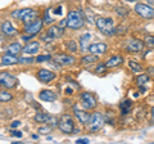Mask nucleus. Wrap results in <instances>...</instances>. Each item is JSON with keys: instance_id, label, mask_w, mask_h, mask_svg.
I'll return each mask as SVG.
<instances>
[{"instance_id": "nucleus-25", "label": "nucleus", "mask_w": 154, "mask_h": 144, "mask_svg": "<svg viewBox=\"0 0 154 144\" xmlns=\"http://www.w3.org/2000/svg\"><path fill=\"white\" fill-rule=\"evenodd\" d=\"M96 61H99V58H98V55L96 54H90V55H86V57H84L82 59H81V62H82L84 64H90V63H94V62H96Z\"/></svg>"}, {"instance_id": "nucleus-12", "label": "nucleus", "mask_w": 154, "mask_h": 144, "mask_svg": "<svg viewBox=\"0 0 154 144\" xmlns=\"http://www.w3.org/2000/svg\"><path fill=\"white\" fill-rule=\"evenodd\" d=\"M127 50L130 52H140L144 48V42L137 39H130L127 41Z\"/></svg>"}, {"instance_id": "nucleus-7", "label": "nucleus", "mask_w": 154, "mask_h": 144, "mask_svg": "<svg viewBox=\"0 0 154 144\" xmlns=\"http://www.w3.org/2000/svg\"><path fill=\"white\" fill-rule=\"evenodd\" d=\"M42 23H44V21L36 20L35 22L30 23V25H26L25 26V31L28 33V35H36V33L40 32V30L42 28Z\"/></svg>"}, {"instance_id": "nucleus-17", "label": "nucleus", "mask_w": 154, "mask_h": 144, "mask_svg": "<svg viewBox=\"0 0 154 144\" xmlns=\"http://www.w3.org/2000/svg\"><path fill=\"white\" fill-rule=\"evenodd\" d=\"M38 42L33 41V42H30V44H27L25 48H22V52H25L26 54H36V52L38 50Z\"/></svg>"}, {"instance_id": "nucleus-24", "label": "nucleus", "mask_w": 154, "mask_h": 144, "mask_svg": "<svg viewBox=\"0 0 154 144\" xmlns=\"http://www.w3.org/2000/svg\"><path fill=\"white\" fill-rule=\"evenodd\" d=\"M30 11H31L30 8H26V9H17V11H14V12L12 13V17L16 18V20H23V17H25Z\"/></svg>"}, {"instance_id": "nucleus-10", "label": "nucleus", "mask_w": 154, "mask_h": 144, "mask_svg": "<svg viewBox=\"0 0 154 144\" xmlns=\"http://www.w3.org/2000/svg\"><path fill=\"white\" fill-rule=\"evenodd\" d=\"M37 77H38V80L41 81V83H50L51 80H54V77H55V75L53 74L51 71H49V70H40L37 72Z\"/></svg>"}, {"instance_id": "nucleus-4", "label": "nucleus", "mask_w": 154, "mask_h": 144, "mask_svg": "<svg viewBox=\"0 0 154 144\" xmlns=\"http://www.w3.org/2000/svg\"><path fill=\"white\" fill-rule=\"evenodd\" d=\"M104 125V118L99 112H95L93 114H90V118L88 121V127L91 131H98L102 129V126Z\"/></svg>"}, {"instance_id": "nucleus-9", "label": "nucleus", "mask_w": 154, "mask_h": 144, "mask_svg": "<svg viewBox=\"0 0 154 144\" xmlns=\"http://www.w3.org/2000/svg\"><path fill=\"white\" fill-rule=\"evenodd\" d=\"M54 61L57 63H59L60 66H71L75 63L73 57L67 55V54H57V55H54Z\"/></svg>"}, {"instance_id": "nucleus-33", "label": "nucleus", "mask_w": 154, "mask_h": 144, "mask_svg": "<svg viewBox=\"0 0 154 144\" xmlns=\"http://www.w3.org/2000/svg\"><path fill=\"white\" fill-rule=\"evenodd\" d=\"M48 59H50V57L49 55H38V57H36V62H45V61H48Z\"/></svg>"}, {"instance_id": "nucleus-14", "label": "nucleus", "mask_w": 154, "mask_h": 144, "mask_svg": "<svg viewBox=\"0 0 154 144\" xmlns=\"http://www.w3.org/2000/svg\"><path fill=\"white\" fill-rule=\"evenodd\" d=\"M105 50H107V45L103 44V42H98V44H91L89 45V52L91 53V54H103V53H105Z\"/></svg>"}, {"instance_id": "nucleus-38", "label": "nucleus", "mask_w": 154, "mask_h": 144, "mask_svg": "<svg viewBox=\"0 0 154 144\" xmlns=\"http://www.w3.org/2000/svg\"><path fill=\"white\" fill-rule=\"evenodd\" d=\"M19 125H21V122H19V121H14V122H12V127H13V129H14V127H18Z\"/></svg>"}, {"instance_id": "nucleus-5", "label": "nucleus", "mask_w": 154, "mask_h": 144, "mask_svg": "<svg viewBox=\"0 0 154 144\" xmlns=\"http://www.w3.org/2000/svg\"><path fill=\"white\" fill-rule=\"evenodd\" d=\"M135 11H136V13L139 16H141L143 18H146V20L154 18V8L150 5L139 3V4H136V7H135Z\"/></svg>"}, {"instance_id": "nucleus-15", "label": "nucleus", "mask_w": 154, "mask_h": 144, "mask_svg": "<svg viewBox=\"0 0 154 144\" xmlns=\"http://www.w3.org/2000/svg\"><path fill=\"white\" fill-rule=\"evenodd\" d=\"M38 97L44 102H54L57 99V94L54 92H51V90H41Z\"/></svg>"}, {"instance_id": "nucleus-30", "label": "nucleus", "mask_w": 154, "mask_h": 144, "mask_svg": "<svg viewBox=\"0 0 154 144\" xmlns=\"http://www.w3.org/2000/svg\"><path fill=\"white\" fill-rule=\"evenodd\" d=\"M145 45L148 48H154V36H146L145 37Z\"/></svg>"}, {"instance_id": "nucleus-18", "label": "nucleus", "mask_w": 154, "mask_h": 144, "mask_svg": "<svg viewBox=\"0 0 154 144\" xmlns=\"http://www.w3.org/2000/svg\"><path fill=\"white\" fill-rule=\"evenodd\" d=\"M18 62L17 55H12V54H7L2 58V64L3 66H12V64H16Z\"/></svg>"}, {"instance_id": "nucleus-35", "label": "nucleus", "mask_w": 154, "mask_h": 144, "mask_svg": "<svg viewBox=\"0 0 154 144\" xmlns=\"http://www.w3.org/2000/svg\"><path fill=\"white\" fill-rule=\"evenodd\" d=\"M50 131V126H44V127H40L38 129V133L40 134H46Z\"/></svg>"}, {"instance_id": "nucleus-31", "label": "nucleus", "mask_w": 154, "mask_h": 144, "mask_svg": "<svg viewBox=\"0 0 154 144\" xmlns=\"http://www.w3.org/2000/svg\"><path fill=\"white\" fill-rule=\"evenodd\" d=\"M33 61H35V59H32V58H26V57H22V58L18 59V62H19V63H22V64H31Z\"/></svg>"}, {"instance_id": "nucleus-19", "label": "nucleus", "mask_w": 154, "mask_h": 144, "mask_svg": "<svg viewBox=\"0 0 154 144\" xmlns=\"http://www.w3.org/2000/svg\"><path fill=\"white\" fill-rule=\"evenodd\" d=\"M122 62H123V58L121 55H113L112 58L107 61L105 67H108V68H110V67H116V66H119Z\"/></svg>"}, {"instance_id": "nucleus-11", "label": "nucleus", "mask_w": 154, "mask_h": 144, "mask_svg": "<svg viewBox=\"0 0 154 144\" xmlns=\"http://www.w3.org/2000/svg\"><path fill=\"white\" fill-rule=\"evenodd\" d=\"M63 27H60V26H51L49 30H48V40H50V39H58V37H60L62 35H63Z\"/></svg>"}, {"instance_id": "nucleus-36", "label": "nucleus", "mask_w": 154, "mask_h": 144, "mask_svg": "<svg viewBox=\"0 0 154 144\" xmlns=\"http://www.w3.org/2000/svg\"><path fill=\"white\" fill-rule=\"evenodd\" d=\"M76 143L77 144H88L89 143V139H77Z\"/></svg>"}, {"instance_id": "nucleus-3", "label": "nucleus", "mask_w": 154, "mask_h": 144, "mask_svg": "<svg viewBox=\"0 0 154 144\" xmlns=\"http://www.w3.org/2000/svg\"><path fill=\"white\" fill-rule=\"evenodd\" d=\"M96 26L105 35H112V33L116 32L113 26V20H110V18H102V17L98 18L96 20Z\"/></svg>"}, {"instance_id": "nucleus-39", "label": "nucleus", "mask_w": 154, "mask_h": 144, "mask_svg": "<svg viewBox=\"0 0 154 144\" xmlns=\"http://www.w3.org/2000/svg\"><path fill=\"white\" fill-rule=\"evenodd\" d=\"M30 36H32V35H27V36L25 35V36H22V40H25V41H26V40L30 39Z\"/></svg>"}, {"instance_id": "nucleus-6", "label": "nucleus", "mask_w": 154, "mask_h": 144, "mask_svg": "<svg viewBox=\"0 0 154 144\" xmlns=\"http://www.w3.org/2000/svg\"><path fill=\"white\" fill-rule=\"evenodd\" d=\"M0 85L5 86L7 89H12L17 85V79L8 72H0Z\"/></svg>"}, {"instance_id": "nucleus-29", "label": "nucleus", "mask_w": 154, "mask_h": 144, "mask_svg": "<svg viewBox=\"0 0 154 144\" xmlns=\"http://www.w3.org/2000/svg\"><path fill=\"white\" fill-rule=\"evenodd\" d=\"M12 94L8 92H0V102H9L12 100Z\"/></svg>"}, {"instance_id": "nucleus-26", "label": "nucleus", "mask_w": 154, "mask_h": 144, "mask_svg": "<svg viewBox=\"0 0 154 144\" xmlns=\"http://www.w3.org/2000/svg\"><path fill=\"white\" fill-rule=\"evenodd\" d=\"M149 81H150V79H149V76H148V75H140V76H139V77L136 79V84L143 88V86H144V85H146ZM143 89H144V88H143Z\"/></svg>"}, {"instance_id": "nucleus-8", "label": "nucleus", "mask_w": 154, "mask_h": 144, "mask_svg": "<svg viewBox=\"0 0 154 144\" xmlns=\"http://www.w3.org/2000/svg\"><path fill=\"white\" fill-rule=\"evenodd\" d=\"M82 98V105L86 109H91V108H95L96 107V99L93 94L90 93H84L81 95Z\"/></svg>"}, {"instance_id": "nucleus-1", "label": "nucleus", "mask_w": 154, "mask_h": 144, "mask_svg": "<svg viewBox=\"0 0 154 144\" xmlns=\"http://www.w3.org/2000/svg\"><path fill=\"white\" fill-rule=\"evenodd\" d=\"M82 26H84V18L81 16V13L69 12L68 16H67V27L77 30V28H81Z\"/></svg>"}, {"instance_id": "nucleus-28", "label": "nucleus", "mask_w": 154, "mask_h": 144, "mask_svg": "<svg viewBox=\"0 0 154 144\" xmlns=\"http://www.w3.org/2000/svg\"><path fill=\"white\" fill-rule=\"evenodd\" d=\"M128 66H130V68H131L134 72H140V71H143L141 64H139L137 62H135V61H130L128 62Z\"/></svg>"}, {"instance_id": "nucleus-16", "label": "nucleus", "mask_w": 154, "mask_h": 144, "mask_svg": "<svg viewBox=\"0 0 154 144\" xmlns=\"http://www.w3.org/2000/svg\"><path fill=\"white\" fill-rule=\"evenodd\" d=\"M75 114H76L77 120H79L80 122H82V124H88L89 118H90L89 112H86V111H80V109H77V108H75Z\"/></svg>"}, {"instance_id": "nucleus-13", "label": "nucleus", "mask_w": 154, "mask_h": 144, "mask_svg": "<svg viewBox=\"0 0 154 144\" xmlns=\"http://www.w3.org/2000/svg\"><path fill=\"white\" fill-rule=\"evenodd\" d=\"M35 121L36 122L51 124V125H54V126H57V122H58L54 117H51V116H49V114H46V113H37L35 116Z\"/></svg>"}, {"instance_id": "nucleus-21", "label": "nucleus", "mask_w": 154, "mask_h": 144, "mask_svg": "<svg viewBox=\"0 0 154 144\" xmlns=\"http://www.w3.org/2000/svg\"><path fill=\"white\" fill-rule=\"evenodd\" d=\"M19 52H22V46L19 45L18 42H12V44L8 46V49H7L8 54H12V55L19 54Z\"/></svg>"}, {"instance_id": "nucleus-20", "label": "nucleus", "mask_w": 154, "mask_h": 144, "mask_svg": "<svg viewBox=\"0 0 154 144\" xmlns=\"http://www.w3.org/2000/svg\"><path fill=\"white\" fill-rule=\"evenodd\" d=\"M37 20V12H35L33 9H31L30 12H28L25 17H23V22L26 23V25H30V23H32V22H35Z\"/></svg>"}, {"instance_id": "nucleus-2", "label": "nucleus", "mask_w": 154, "mask_h": 144, "mask_svg": "<svg viewBox=\"0 0 154 144\" xmlns=\"http://www.w3.org/2000/svg\"><path fill=\"white\" fill-rule=\"evenodd\" d=\"M58 126H59L62 133H66V134H72L75 131L73 120H72L69 114H63L59 118V121H58Z\"/></svg>"}, {"instance_id": "nucleus-22", "label": "nucleus", "mask_w": 154, "mask_h": 144, "mask_svg": "<svg viewBox=\"0 0 154 144\" xmlns=\"http://www.w3.org/2000/svg\"><path fill=\"white\" fill-rule=\"evenodd\" d=\"M2 30H3V32L5 33V35H9V36H12V35H14V33L17 32L16 30H14V27L12 26V23L9 22V21L3 23V25H2Z\"/></svg>"}, {"instance_id": "nucleus-37", "label": "nucleus", "mask_w": 154, "mask_h": 144, "mask_svg": "<svg viewBox=\"0 0 154 144\" xmlns=\"http://www.w3.org/2000/svg\"><path fill=\"white\" fill-rule=\"evenodd\" d=\"M105 68H107V67H105V64H100V66L96 67V71H98V72H104Z\"/></svg>"}, {"instance_id": "nucleus-27", "label": "nucleus", "mask_w": 154, "mask_h": 144, "mask_svg": "<svg viewBox=\"0 0 154 144\" xmlns=\"http://www.w3.org/2000/svg\"><path fill=\"white\" fill-rule=\"evenodd\" d=\"M119 107H121V111H122L123 114L128 113L130 108H131V100H123V102L119 104Z\"/></svg>"}, {"instance_id": "nucleus-34", "label": "nucleus", "mask_w": 154, "mask_h": 144, "mask_svg": "<svg viewBox=\"0 0 154 144\" xmlns=\"http://www.w3.org/2000/svg\"><path fill=\"white\" fill-rule=\"evenodd\" d=\"M11 135L12 136H17V138H22V131H18V130H12L11 131Z\"/></svg>"}, {"instance_id": "nucleus-40", "label": "nucleus", "mask_w": 154, "mask_h": 144, "mask_svg": "<svg viewBox=\"0 0 154 144\" xmlns=\"http://www.w3.org/2000/svg\"><path fill=\"white\" fill-rule=\"evenodd\" d=\"M152 116H153V121H154V108L152 109Z\"/></svg>"}, {"instance_id": "nucleus-41", "label": "nucleus", "mask_w": 154, "mask_h": 144, "mask_svg": "<svg viewBox=\"0 0 154 144\" xmlns=\"http://www.w3.org/2000/svg\"><path fill=\"white\" fill-rule=\"evenodd\" d=\"M126 2H136V0H126Z\"/></svg>"}, {"instance_id": "nucleus-23", "label": "nucleus", "mask_w": 154, "mask_h": 144, "mask_svg": "<svg viewBox=\"0 0 154 144\" xmlns=\"http://www.w3.org/2000/svg\"><path fill=\"white\" fill-rule=\"evenodd\" d=\"M89 39H90V35H89V33H85V35L81 36V39H80L81 52H88V50H89Z\"/></svg>"}, {"instance_id": "nucleus-32", "label": "nucleus", "mask_w": 154, "mask_h": 144, "mask_svg": "<svg viewBox=\"0 0 154 144\" xmlns=\"http://www.w3.org/2000/svg\"><path fill=\"white\" fill-rule=\"evenodd\" d=\"M53 21H54V20H51V18L49 17V9H46V11H45V17H44V22L49 25V23H51Z\"/></svg>"}]
</instances>
